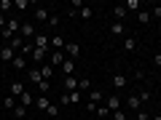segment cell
<instances>
[{
    "mask_svg": "<svg viewBox=\"0 0 161 120\" xmlns=\"http://www.w3.org/2000/svg\"><path fill=\"white\" fill-rule=\"evenodd\" d=\"M35 107H38V109H43V112H46V109L51 107V102H48V96H46V93H40V96L35 99Z\"/></svg>",
    "mask_w": 161,
    "mask_h": 120,
    "instance_id": "obj_14",
    "label": "cell"
},
{
    "mask_svg": "<svg viewBox=\"0 0 161 120\" xmlns=\"http://www.w3.org/2000/svg\"><path fill=\"white\" fill-rule=\"evenodd\" d=\"M6 24H8V19L3 16V13H0V32H3V29H6Z\"/></svg>",
    "mask_w": 161,
    "mask_h": 120,
    "instance_id": "obj_42",
    "label": "cell"
},
{
    "mask_svg": "<svg viewBox=\"0 0 161 120\" xmlns=\"http://www.w3.org/2000/svg\"><path fill=\"white\" fill-rule=\"evenodd\" d=\"M89 102H92V104H102V91L92 88V91H89Z\"/></svg>",
    "mask_w": 161,
    "mask_h": 120,
    "instance_id": "obj_22",
    "label": "cell"
},
{
    "mask_svg": "<svg viewBox=\"0 0 161 120\" xmlns=\"http://www.w3.org/2000/svg\"><path fill=\"white\" fill-rule=\"evenodd\" d=\"M94 115H99V118H108V115H110V109L105 107V104H99V107H97V112H94Z\"/></svg>",
    "mask_w": 161,
    "mask_h": 120,
    "instance_id": "obj_34",
    "label": "cell"
},
{
    "mask_svg": "<svg viewBox=\"0 0 161 120\" xmlns=\"http://www.w3.org/2000/svg\"><path fill=\"white\" fill-rule=\"evenodd\" d=\"M150 120H161V115H150Z\"/></svg>",
    "mask_w": 161,
    "mask_h": 120,
    "instance_id": "obj_43",
    "label": "cell"
},
{
    "mask_svg": "<svg viewBox=\"0 0 161 120\" xmlns=\"http://www.w3.org/2000/svg\"><path fill=\"white\" fill-rule=\"evenodd\" d=\"M126 8H124V6H115L113 8V22H124V19H126Z\"/></svg>",
    "mask_w": 161,
    "mask_h": 120,
    "instance_id": "obj_15",
    "label": "cell"
},
{
    "mask_svg": "<svg viewBox=\"0 0 161 120\" xmlns=\"http://www.w3.org/2000/svg\"><path fill=\"white\" fill-rule=\"evenodd\" d=\"M11 67H14V69H19V72H22V69H27V56L16 53V56H14V62H11Z\"/></svg>",
    "mask_w": 161,
    "mask_h": 120,
    "instance_id": "obj_12",
    "label": "cell"
},
{
    "mask_svg": "<svg viewBox=\"0 0 161 120\" xmlns=\"http://www.w3.org/2000/svg\"><path fill=\"white\" fill-rule=\"evenodd\" d=\"M14 118H16V120L27 118V107H22V104H16V107H14Z\"/></svg>",
    "mask_w": 161,
    "mask_h": 120,
    "instance_id": "obj_27",
    "label": "cell"
},
{
    "mask_svg": "<svg viewBox=\"0 0 161 120\" xmlns=\"http://www.w3.org/2000/svg\"><path fill=\"white\" fill-rule=\"evenodd\" d=\"M40 75H43V80H51L54 78V67L51 64H40Z\"/></svg>",
    "mask_w": 161,
    "mask_h": 120,
    "instance_id": "obj_21",
    "label": "cell"
},
{
    "mask_svg": "<svg viewBox=\"0 0 161 120\" xmlns=\"http://www.w3.org/2000/svg\"><path fill=\"white\" fill-rule=\"evenodd\" d=\"M8 91H11V96H22V93H24V83H22V80H14V83H11V86H8Z\"/></svg>",
    "mask_w": 161,
    "mask_h": 120,
    "instance_id": "obj_11",
    "label": "cell"
},
{
    "mask_svg": "<svg viewBox=\"0 0 161 120\" xmlns=\"http://www.w3.org/2000/svg\"><path fill=\"white\" fill-rule=\"evenodd\" d=\"M57 112H59V107H57V104H51V107L46 109V115H57Z\"/></svg>",
    "mask_w": 161,
    "mask_h": 120,
    "instance_id": "obj_41",
    "label": "cell"
},
{
    "mask_svg": "<svg viewBox=\"0 0 161 120\" xmlns=\"http://www.w3.org/2000/svg\"><path fill=\"white\" fill-rule=\"evenodd\" d=\"M3 46H6V40H3V38H0V48H3Z\"/></svg>",
    "mask_w": 161,
    "mask_h": 120,
    "instance_id": "obj_44",
    "label": "cell"
},
{
    "mask_svg": "<svg viewBox=\"0 0 161 120\" xmlns=\"http://www.w3.org/2000/svg\"><path fill=\"white\" fill-rule=\"evenodd\" d=\"M134 115H137V120H150V115L145 112V109H140V112H134Z\"/></svg>",
    "mask_w": 161,
    "mask_h": 120,
    "instance_id": "obj_38",
    "label": "cell"
},
{
    "mask_svg": "<svg viewBox=\"0 0 161 120\" xmlns=\"http://www.w3.org/2000/svg\"><path fill=\"white\" fill-rule=\"evenodd\" d=\"M38 91L40 93H48V91H51V80H40V83H38Z\"/></svg>",
    "mask_w": 161,
    "mask_h": 120,
    "instance_id": "obj_31",
    "label": "cell"
},
{
    "mask_svg": "<svg viewBox=\"0 0 161 120\" xmlns=\"http://www.w3.org/2000/svg\"><path fill=\"white\" fill-rule=\"evenodd\" d=\"M46 24H48V27H59V16H48Z\"/></svg>",
    "mask_w": 161,
    "mask_h": 120,
    "instance_id": "obj_37",
    "label": "cell"
},
{
    "mask_svg": "<svg viewBox=\"0 0 161 120\" xmlns=\"http://www.w3.org/2000/svg\"><path fill=\"white\" fill-rule=\"evenodd\" d=\"M62 72H64V78H70V75H78V62H73V59H64Z\"/></svg>",
    "mask_w": 161,
    "mask_h": 120,
    "instance_id": "obj_5",
    "label": "cell"
},
{
    "mask_svg": "<svg viewBox=\"0 0 161 120\" xmlns=\"http://www.w3.org/2000/svg\"><path fill=\"white\" fill-rule=\"evenodd\" d=\"M24 43H27V40H24L22 35H14V38H11V43H8V46H11L14 51H16V53H22V48H24Z\"/></svg>",
    "mask_w": 161,
    "mask_h": 120,
    "instance_id": "obj_10",
    "label": "cell"
},
{
    "mask_svg": "<svg viewBox=\"0 0 161 120\" xmlns=\"http://www.w3.org/2000/svg\"><path fill=\"white\" fill-rule=\"evenodd\" d=\"M124 51H129V53L137 51V40L134 38H124Z\"/></svg>",
    "mask_w": 161,
    "mask_h": 120,
    "instance_id": "obj_24",
    "label": "cell"
},
{
    "mask_svg": "<svg viewBox=\"0 0 161 120\" xmlns=\"http://www.w3.org/2000/svg\"><path fill=\"white\" fill-rule=\"evenodd\" d=\"M59 104H64V107H70V99H67V93H59Z\"/></svg>",
    "mask_w": 161,
    "mask_h": 120,
    "instance_id": "obj_39",
    "label": "cell"
},
{
    "mask_svg": "<svg viewBox=\"0 0 161 120\" xmlns=\"http://www.w3.org/2000/svg\"><path fill=\"white\" fill-rule=\"evenodd\" d=\"M67 99H70V104H80V91H73V93H67Z\"/></svg>",
    "mask_w": 161,
    "mask_h": 120,
    "instance_id": "obj_33",
    "label": "cell"
},
{
    "mask_svg": "<svg viewBox=\"0 0 161 120\" xmlns=\"http://www.w3.org/2000/svg\"><path fill=\"white\" fill-rule=\"evenodd\" d=\"M11 8H14V0H0V13H3V16H6Z\"/></svg>",
    "mask_w": 161,
    "mask_h": 120,
    "instance_id": "obj_28",
    "label": "cell"
},
{
    "mask_svg": "<svg viewBox=\"0 0 161 120\" xmlns=\"http://www.w3.org/2000/svg\"><path fill=\"white\" fill-rule=\"evenodd\" d=\"M73 91H78V75L64 78V93H73Z\"/></svg>",
    "mask_w": 161,
    "mask_h": 120,
    "instance_id": "obj_9",
    "label": "cell"
},
{
    "mask_svg": "<svg viewBox=\"0 0 161 120\" xmlns=\"http://www.w3.org/2000/svg\"><path fill=\"white\" fill-rule=\"evenodd\" d=\"M108 32H110V35H124V22H110Z\"/></svg>",
    "mask_w": 161,
    "mask_h": 120,
    "instance_id": "obj_20",
    "label": "cell"
},
{
    "mask_svg": "<svg viewBox=\"0 0 161 120\" xmlns=\"http://www.w3.org/2000/svg\"><path fill=\"white\" fill-rule=\"evenodd\" d=\"M19 104H22V107H30V104H35V96H32V93H27V91H24L22 96H19Z\"/></svg>",
    "mask_w": 161,
    "mask_h": 120,
    "instance_id": "obj_23",
    "label": "cell"
},
{
    "mask_svg": "<svg viewBox=\"0 0 161 120\" xmlns=\"http://www.w3.org/2000/svg\"><path fill=\"white\" fill-rule=\"evenodd\" d=\"M30 6H32L30 0H14V8H16V11H24V8H30Z\"/></svg>",
    "mask_w": 161,
    "mask_h": 120,
    "instance_id": "obj_32",
    "label": "cell"
},
{
    "mask_svg": "<svg viewBox=\"0 0 161 120\" xmlns=\"http://www.w3.org/2000/svg\"><path fill=\"white\" fill-rule=\"evenodd\" d=\"M78 91L80 93H89V91H92V80H89V78H78Z\"/></svg>",
    "mask_w": 161,
    "mask_h": 120,
    "instance_id": "obj_18",
    "label": "cell"
},
{
    "mask_svg": "<svg viewBox=\"0 0 161 120\" xmlns=\"http://www.w3.org/2000/svg\"><path fill=\"white\" fill-rule=\"evenodd\" d=\"M27 80H30V83H35V86H38L40 80H43V75H40V67L30 69V72H27Z\"/></svg>",
    "mask_w": 161,
    "mask_h": 120,
    "instance_id": "obj_16",
    "label": "cell"
},
{
    "mask_svg": "<svg viewBox=\"0 0 161 120\" xmlns=\"http://www.w3.org/2000/svg\"><path fill=\"white\" fill-rule=\"evenodd\" d=\"M32 46H35V48H43V51H48V46H51V38H48L46 32H38V35L32 38Z\"/></svg>",
    "mask_w": 161,
    "mask_h": 120,
    "instance_id": "obj_2",
    "label": "cell"
},
{
    "mask_svg": "<svg viewBox=\"0 0 161 120\" xmlns=\"http://www.w3.org/2000/svg\"><path fill=\"white\" fill-rule=\"evenodd\" d=\"M150 19H153V16H150V11H148V8H142V11L137 13V22H140V24H145V27L150 24Z\"/></svg>",
    "mask_w": 161,
    "mask_h": 120,
    "instance_id": "obj_19",
    "label": "cell"
},
{
    "mask_svg": "<svg viewBox=\"0 0 161 120\" xmlns=\"http://www.w3.org/2000/svg\"><path fill=\"white\" fill-rule=\"evenodd\" d=\"M105 107H108L110 112H115V109H121V96H118V93H110V96L105 99Z\"/></svg>",
    "mask_w": 161,
    "mask_h": 120,
    "instance_id": "obj_6",
    "label": "cell"
},
{
    "mask_svg": "<svg viewBox=\"0 0 161 120\" xmlns=\"http://www.w3.org/2000/svg\"><path fill=\"white\" fill-rule=\"evenodd\" d=\"M48 16H51V13H48V8H35V19H38V22H43V24H46L48 22Z\"/></svg>",
    "mask_w": 161,
    "mask_h": 120,
    "instance_id": "obj_17",
    "label": "cell"
},
{
    "mask_svg": "<svg viewBox=\"0 0 161 120\" xmlns=\"http://www.w3.org/2000/svg\"><path fill=\"white\" fill-rule=\"evenodd\" d=\"M124 8H126V11H137V13H140L142 3H140V0H126V3H124Z\"/></svg>",
    "mask_w": 161,
    "mask_h": 120,
    "instance_id": "obj_25",
    "label": "cell"
},
{
    "mask_svg": "<svg viewBox=\"0 0 161 120\" xmlns=\"http://www.w3.org/2000/svg\"><path fill=\"white\" fill-rule=\"evenodd\" d=\"M64 51H51V56H48V64H51V67H62L64 64Z\"/></svg>",
    "mask_w": 161,
    "mask_h": 120,
    "instance_id": "obj_7",
    "label": "cell"
},
{
    "mask_svg": "<svg viewBox=\"0 0 161 120\" xmlns=\"http://www.w3.org/2000/svg\"><path fill=\"white\" fill-rule=\"evenodd\" d=\"M3 107H6V109H11V112H14V107H16V99H14L11 93H8V96L3 99Z\"/></svg>",
    "mask_w": 161,
    "mask_h": 120,
    "instance_id": "obj_30",
    "label": "cell"
},
{
    "mask_svg": "<svg viewBox=\"0 0 161 120\" xmlns=\"http://www.w3.org/2000/svg\"><path fill=\"white\" fill-rule=\"evenodd\" d=\"M153 67H156V69H161V51H158V53H153Z\"/></svg>",
    "mask_w": 161,
    "mask_h": 120,
    "instance_id": "obj_36",
    "label": "cell"
},
{
    "mask_svg": "<svg viewBox=\"0 0 161 120\" xmlns=\"http://www.w3.org/2000/svg\"><path fill=\"white\" fill-rule=\"evenodd\" d=\"M110 118L113 120H126V115H124V109H115V112H110Z\"/></svg>",
    "mask_w": 161,
    "mask_h": 120,
    "instance_id": "obj_35",
    "label": "cell"
},
{
    "mask_svg": "<svg viewBox=\"0 0 161 120\" xmlns=\"http://www.w3.org/2000/svg\"><path fill=\"white\" fill-rule=\"evenodd\" d=\"M78 13H80V19H83V22H89V19L94 16V8H86V6H83V8H80Z\"/></svg>",
    "mask_w": 161,
    "mask_h": 120,
    "instance_id": "obj_29",
    "label": "cell"
},
{
    "mask_svg": "<svg viewBox=\"0 0 161 120\" xmlns=\"http://www.w3.org/2000/svg\"><path fill=\"white\" fill-rule=\"evenodd\" d=\"M150 16H153V19H161V8H158V6L150 8Z\"/></svg>",
    "mask_w": 161,
    "mask_h": 120,
    "instance_id": "obj_40",
    "label": "cell"
},
{
    "mask_svg": "<svg viewBox=\"0 0 161 120\" xmlns=\"http://www.w3.org/2000/svg\"><path fill=\"white\" fill-rule=\"evenodd\" d=\"M14 56H16V51H14V48L8 46V43H6V46H3V48H0V62L11 64V62H14Z\"/></svg>",
    "mask_w": 161,
    "mask_h": 120,
    "instance_id": "obj_4",
    "label": "cell"
},
{
    "mask_svg": "<svg viewBox=\"0 0 161 120\" xmlns=\"http://www.w3.org/2000/svg\"><path fill=\"white\" fill-rule=\"evenodd\" d=\"M38 32H40V29H35V24H32V22H24V24H22V29H19V35H22L27 43H32V38H35Z\"/></svg>",
    "mask_w": 161,
    "mask_h": 120,
    "instance_id": "obj_1",
    "label": "cell"
},
{
    "mask_svg": "<svg viewBox=\"0 0 161 120\" xmlns=\"http://www.w3.org/2000/svg\"><path fill=\"white\" fill-rule=\"evenodd\" d=\"M126 83H129V78H126V75H113V88H115V91L126 88Z\"/></svg>",
    "mask_w": 161,
    "mask_h": 120,
    "instance_id": "obj_13",
    "label": "cell"
},
{
    "mask_svg": "<svg viewBox=\"0 0 161 120\" xmlns=\"http://www.w3.org/2000/svg\"><path fill=\"white\" fill-rule=\"evenodd\" d=\"M64 56L73 59V62H78L80 59V46L78 43H67V46H64Z\"/></svg>",
    "mask_w": 161,
    "mask_h": 120,
    "instance_id": "obj_3",
    "label": "cell"
},
{
    "mask_svg": "<svg viewBox=\"0 0 161 120\" xmlns=\"http://www.w3.org/2000/svg\"><path fill=\"white\" fill-rule=\"evenodd\" d=\"M126 107L132 109V112H140V107H142V99H140V93H132V96L126 99Z\"/></svg>",
    "mask_w": 161,
    "mask_h": 120,
    "instance_id": "obj_8",
    "label": "cell"
},
{
    "mask_svg": "<svg viewBox=\"0 0 161 120\" xmlns=\"http://www.w3.org/2000/svg\"><path fill=\"white\" fill-rule=\"evenodd\" d=\"M51 46L57 48V51H64V46H67V43H64V40L59 38V35H54V38H51Z\"/></svg>",
    "mask_w": 161,
    "mask_h": 120,
    "instance_id": "obj_26",
    "label": "cell"
}]
</instances>
